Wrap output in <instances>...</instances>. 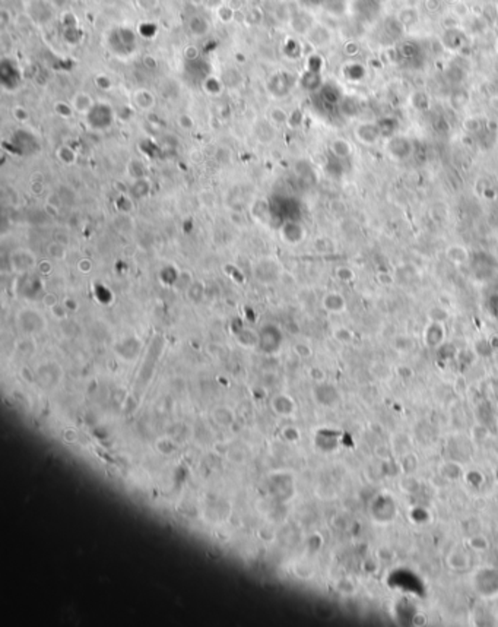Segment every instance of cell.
<instances>
[{
    "label": "cell",
    "mask_w": 498,
    "mask_h": 627,
    "mask_svg": "<svg viewBox=\"0 0 498 627\" xmlns=\"http://www.w3.org/2000/svg\"><path fill=\"white\" fill-rule=\"evenodd\" d=\"M70 104H72V107H73V110L76 111V113H79V114H88L91 110H92V107L96 104L95 101H93V98L91 95L88 94V93H85V91H79V93H76V94L73 95V98H72V101H70Z\"/></svg>",
    "instance_id": "obj_5"
},
{
    "label": "cell",
    "mask_w": 498,
    "mask_h": 627,
    "mask_svg": "<svg viewBox=\"0 0 498 627\" xmlns=\"http://www.w3.org/2000/svg\"><path fill=\"white\" fill-rule=\"evenodd\" d=\"M78 269H79L81 272L87 274V272H90V271L92 269V262H91L90 259H82V260H79V263H78Z\"/></svg>",
    "instance_id": "obj_21"
},
{
    "label": "cell",
    "mask_w": 498,
    "mask_h": 627,
    "mask_svg": "<svg viewBox=\"0 0 498 627\" xmlns=\"http://www.w3.org/2000/svg\"><path fill=\"white\" fill-rule=\"evenodd\" d=\"M469 544L478 553H482V551H485L488 548V541L484 536H473V538H470Z\"/></svg>",
    "instance_id": "obj_15"
},
{
    "label": "cell",
    "mask_w": 498,
    "mask_h": 627,
    "mask_svg": "<svg viewBox=\"0 0 498 627\" xmlns=\"http://www.w3.org/2000/svg\"><path fill=\"white\" fill-rule=\"evenodd\" d=\"M447 562H449V566H452L456 570H465L469 566V557L465 551H453L449 556Z\"/></svg>",
    "instance_id": "obj_8"
},
{
    "label": "cell",
    "mask_w": 498,
    "mask_h": 627,
    "mask_svg": "<svg viewBox=\"0 0 498 627\" xmlns=\"http://www.w3.org/2000/svg\"><path fill=\"white\" fill-rule=\"evenodd\" d=\"M179 125L184 130H190V129L194 127V120L188 114H181V116H179Z\"/></svg>",
    "instance_id": "obj_18"
},
{
    "label": "cell",
    "mask_w": 498,
    "mask_h": 627,
    "mask_svg": "<svg viewBox=\"0 0 498 627\" xmlns=\"http://www.w3.org/2000/svg\"><path fill=\"white\" fill-rule=\"evenodd\" d=\"M217 13H218L219 21H221V22H224V24H229V22L234 19V16H235L234 10H232L228 4H222V6H219L218 10H217Z\"/></svg>",
    "instance_id": "obj_12"
},
{
    "label": "cell",
    "mask_w": 498,
    "mask_h": 627,
    "mask_svg": "<svg viewBox=\"0 0 498 627\" xmlns=\"http://www.w3.org/2000/svg\"><path fill=\"white\" fill-rule=\"evenodd\" d=\"M187 30L194 38H205L211 32V24L203 15L194 13L187 19Z\"/></svg>",
    "instance_id": "obj_4"
},
{
    "label": "cell",
    "mask_w": 498,
    "mask_h": 627,
    "mask_svg": "<svg viewBox=\"0 0 498 627\" xmlns=\"http://www.w3.org/2000/svg\"><path fill=\"white\" fill-rule=\"evenodd\" d=\"M54 110H56V113L63 117V119H69L72 114H73V107H72V104L70 102H64V101H59V102H56L54 104Z\"/></svg>",
    "instance_id": "obj_13"
},
{
    "label": "cell",
    "mask_w": 498,
    "mask_h": 627,
    "mask_svg": "<svg viewBox=\"0 0 498 627\" xmlns=\"http://www.w3.org/2000/svg\"><path fill=\"white\" fill-rule=\"evenodd\" d=\"M269 120L273 125H283L288 122V114L282 108H272L269 113Z\"/></svg>",
    "instance_id": "obj_14"
},
{
    "label": "cell",
    "mask_w": 498,
    "mask_h": 627,
    "mask_svg": "<svg viewBox=\"0 0 498 627\" xmlns=\"http://www.w3.org/2000/svg\"><path fill=\"white\" fill-rule=\"evenodd\" d=\"M184 57H186L187 60H196V59L199 57V50H197V47H194V46H188V47H186V50H184Z\"/></svg>",
    "instance_id": "obj_20"
},
{
    "label": "cell",
    "mask_w": 498,
    "mask_h": 627,
    "mask_svg": "<svg viewBox=\"0 0 498 627\" xmlns=\"http://www.w3.org/2000/svg\"><path fill=\"white\" fill-rule=\"evenodd\" d=\"M425 344L430 346H438L444 339V329L440 322H433L427 329L424 335Z\"/></svg>",
    "instance_id": "obj_7"
},
{
    "label": "cell",
    "mask_w": 498,
    "mask_h": 627,
    "mask_svg": "<svg viewBox=\"0 0 498 627\" xmlns=\"http://www.w3.org/2000/svg\"><path fill=\"white\" fill-rule=\"evenodd\" d=\"M57 158L62 161L63 164H67V165H70V164H75V161H76V152L72 149V148H69V146H60L59 149H57Z\"/></svg>",
    "instance_id": "obj_10"
},
{
    "label": "cell",
    "mask_w": 498,
    "mask_h": 627,
    "mask_svg": "<svg viewBox=\"0 0 498 627\" xmlns=\"http://www.w3.org/2000/svg\"><path fill=\"white\" fill-rule=\"evenodd\" d=\"M473 589L484 598H493L498 594V570L496 569H481L475 573L472 579Z\"/></svg>",
    "instance_id": "obj_1"
},
{
    "label": "cell",
    "mask_w": 498,
    "mask_h": 627,
    "mask_svg": "<svg viewBox=\"0 0 498 627\" xmlns=\"http://www.w3.org/2000/svg\"><path fill=\"white\" fill-rule=\"evenodd\" d=\"M402 468L405 471L406 474H413L416 468H418V459H416V456L415 455H412V453H409V455H406L402 458Z\"/></svg>",
    "instance_id": "obj_11"
},
{
    "label": "cell",
    "mask_w": 498,
    "mask_h": 627,
    "mask_svg": "<svg viewBox=\"0 0 498 627\" xmlns=\"http://www.w3.org/2000/svg\"><path fill=\"white\" fill-rule=\"evenodd\" d=\"M425 622H427V619L424 617V616H416L415 619H413V625H425Z\"/></svg>",
    "instance_id": "obj_23"
},
{
    "label": "cell",
    "mask_w": 498,
    "mask_h": 627,
    "mask_svg": "<svg viewBox=\"0 0 498 627\" xmlns=\"http://www.w3.org/2000/svg\"><path fill=\"white\" fill-rule=\"evenodd\" d=\"M13 117L18 122H27L28 117H30V114H28V111L24 107H15L13 108Z\"/></svg>",
    "instance_id": "obj_19"
},
{
    "label": "cell",
    "mask_w": 498,
    "mask_h": 627,
    "mask_svg": "<svg viewBox=\"0 0 498 627\" xmlns=\"http://www.w3.org/2000/svg\"><path fill=\"white\" fill-rule=\"evenodd\" d=\"M47 250H48V254L51 257L59 259V260L64 259V256H66V249L63 247L60 243H51V244H48Z\"/></svg>",
    "instance_id": "obj_16"
},
{
    "label": "cell",
    "mask_w": 498,
    "mask_h": 627,
    "mask_svg": "<svg viewBox=\"0 0 498 627\" xmlns=\"http://www.w3.org/2000/svg\"><path fill=\"white\" fill-rule=\"evenodd\" d=\"M324 307L327 309V310H330V312H335V313H338V312H342L343 309H345V300H343L342 295H339V294H329L326 298H324Z\"/></svg>",
    "instance_id": "obj_9"
},
{
    "label": "cell",
    "mask_w": 498,
    "mask_h": 627,
    "mask_svg": "<svg viewBox=\"0 0 498 627\" xmlns=\"http://www.w3.org/2000/svg\"><path fill=\"white\" fill-rule=\"evenodd\" d=\"M205 88H206V91H208L209 94H212V95L219 94V93H221V90H222L221 82L217 81L215 78H209V79L206 81V84H205Z\"/></svg>",
    "instance_id": "obj_17"
},
{
    "label": "cell",
    "mask_w": 498,
    "mask_h": 627,
    "mask_svg": "<svg viewBox=\"0 0 498 627\" xmlns=\"http://www.w3.org/2000/svg\"><path fill=\"white\" fill-rule=\"evenodd\" d=\"M374 507L378 510H373V518L378 522H389L396 515V506L390 497H378L374 503Z\"/></svg>",
    "instance_id": "obj_3"
},
{
    "label": "cell",
    "mask_w": 498,
    "mask_h": 627,
    "mask_svg": "<svg viewBox=\"0 0 498 627\" xmlns=\"http://www.w3.org/2000/svg\"><path fill=\"white\" fill-rule=\"evenodd\" d=\"M44 304H45V306H50V307H54V306L57 304L56 297H54L53 294H47V295L44 297Z\"/></svg>",
    "instance_id": "obj_22"
},
{
    "label": "cell",
    "mask_w": 498,
    "mask_h": 627,
    "mask_svg": "<svg viewBox=\"0 0 498 627\" xmlns=\"http://www.w3.org/2000/svg\"><path fill=\"white\" fill-rule=\"evenodd\" d=\"M133 101L136 104V107L142 111H151L155 107V95L151 91L142 88L137 90L135 95H133Z\"/></svg>",
    "instance_id": "obj_6"
},
{
    "label": "cell",
    "mask_w": 498,
    "mask_h": 627,
    "mask_svg": "<svg viewBox=\"0 0 498 627\" xmlns=\"http://www.w3.org/2000/svg\"><path fill=\"white\" fill-rule=\"evenodd\" d=\"M87 120L92 129L104 130L113 123V110L105 104H95L87 114Z\"/></svg>",
    "instance_id": "obj_2"
}]
</instances>
